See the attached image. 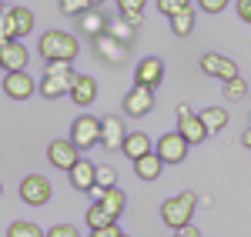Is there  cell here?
I'll use <instances>...</instances> for the list:
<instances>
[{
  "label": "cell",
  "mask_w": 251,
  "mask_h": 237,
  "mask_svg": "<svg viewBox=\"0 0 251 237\" xmlns=\"http://www.w3.org/2000/svg\"><path fill=\"white\" fill-rule=\"evenodd\" d=\"M171 20V34L174 37H188L194 30V7L191 10H181V14H174V17H168Z\"/></svg>",
  "instance_id": "24"
},
{
  "label": "cell",
  "mask_w": 251,
  "mask_h": 237,
  "mask_svg": "<svg viewBox=\"0 0 251 237\" xmlns=\"http://www.w3.org/2000/svg\"><path fill=\"white\" fill-rule=\"evenodd\" d=\"M0 194H3V184H0Z\"/></svg>",
  "instance_id": "44"
},
{
  "label": "cell",
  "mask_w": 251,
  "mask_h": 237,
  "mask_svg": "<svg viewBox=\"0 0 251 237\" xmlns=\"http://www.w3.org/2000/svg\"><path fill=\"white\" fill-rule=\"evenodd\" d=\"M124 237H131V234H124Z\"/></svg>",
  "instance_id": "45"
},
{
  "label": "cell",
  "mask_w": 251,
  "mask_h": 237,
  "mask_svg": "<svg viewBox=\"0 0 251 237\" xmlns=\"http://www.w3.org/2000/svg\"><path fill=\"white\" fill-rule=\"evenodd\" d=\"M94 184H100V187H117L114 167H97V180H94Z\"/></svg>",
  "instance_id": "31"
},
{
  "label": "cell",
  "mask_w": 251,
  "mask_h": 237,
  "mask_svg": "<svg viewBox=\"0 0 251 237\" xmlns=\"http://www.w3.org/2000/svg\"><path fill=\"white\" fill-rule=\"evenodd\" d=\"M47 237H80V231L74 224H54V227L47 231Z\"/></svg>",
  "instance_id": "33"
},
{
  "label": "cell",
  "mask_w": 251,
  "mask_h": 237,
  "mask_svg": "<svg viewBox=\"0 0 251 237\" xmlns=\"http://www.w3.org/2000/svg\"><path fill=\"white\" fill-rule=\"evenodd\" d=\"M50 197H54V187H50V180L44 177V174H27V177L20 180V200L24 204L44 207Z\"/></svg>",
  "instance_id": "5"
},
{
  "label": "cell",
  "mask_w": 251,
  "mask_h": 237,
  "mask_svg": "<svg viewBox=\"0 0 251 237\" xmlns=\"http://www.w3.org/2000/svg\"><path fill=\"white\" fill-rule=\"evenodd\" d=\"M14 14H17V37H30L34 34V14L27 10V7H14Z\"/></svg>",
  "instance_id": "28"
},
{
  "label": "cell",
  "mask_w": 251,
  "mask_h": 237,
  "mask_svg": "<svg viewBox=\"0 0 251 237\" xmlns=\"http://www.w3.org/2000/svg\"><path fill=\"white\" fill-rule=\"evenodd\" d=\"M161 171H164V160L157 157L154 151H151V154H144V157H137V160H134V174H137L141 180H148V184L161 177Z\"/></svg>",
  "instance_id": "20"
},
{
  "label": "cell",
  "mask_w": 251,
  "mask_h": 237,
  "mask_svg": "<svg viewBox=\"0 0 251 237\" xmlns=\"http://www.w3.org/2000/svg\"><path fill=\"white\" fill-rule=\"evenodd\" d=\"M0 87H3V94H7L10 100H30L34 90H37V80L30 77L27 70H3Z\"/></svg>",
  "instance_id": "4"
},
{
  "label": "cell",
  "mask_w": 251,
  "mask_h": 237,
  "mask_svg": "<svg viewBox=\"0 0 251 237\" xmlns=\"http://www.w3.org/2000/svg\"><path fill=\"white\" fill-rule=\"evenodd\" d=\"M74 20H77V27L84 30V34H87V37H97V34H104V30H107V23H111V20L100 14V7H87V10H84L80 17H74Z\"/></svg>",
  "instance_id": "19"
},
{
  "label": "cell",
  "mask_w": 251,
  "mask_h": 237,
  "mask_svg": "<svg viewBox=\"0 0 251 237\" xmlns=\"http://www.w3.org/2000/svg\"><path fill=\"white\" fill-rule=\"evenodd\" d=\"M134 30H137V27H131L121 14H117V20L107 23V34H111L114 40H121V43H127V47H131V40H134Z\"/></svg>",
  "instance_id": "25"
},
{
  "label": "cell",
  "mask_w": 251,
  "mask_h": 237,
  "mask_svg": "<svg viewBox=\"0 0 251 237\" xmlns=\"http://www.w3.org/2000/svg\"><path fill=\"white\" fill-rule=\"evenodd\" d=\"M91 237H124V231H121L117 224H107V227H94Z\"/></svg>",
  "instance_id": "36"
},
{
  "label": "cell",
  "mask_w": 251,
  "mask_h": 237,
  "mask_svg": "<svg viewBox=\"0 0 251 237\" xmlns=\"http://www.w3.org/2000/svg\"><path fill=\"white\" fill-rule=\"evenodd\" d=\"M91 47H94V54L104 60V64H117V67H121V64L127 60V43L114 40L107 30H104V34H97V37H91Z\"/></svg>",
  "instance_id": "10"
},
{
  "label": "cell",
  "mask_w": 251,
  "mask_h": 237,
  "mask_svg": "<svg viewBox=\"0 0 251 237\" xmlns=\"http://www.w3.org/2000/svg\"><path fill=\"white\" fill-rule=\"evenodd\" d=\"M74 70L71 74H44L37 84V90H40V97H47V100H57L64 97V94H71V84H74Z\"/></svg>",
  "instance_id": "14"
},
{
  "label": "cell",
  "mask_w": 251,
  "mask_h": 237,
  "mask_svg": "<svg viewBox=\"0 0 251 237\" xmlns=\"http://www.w3.org/2000/svg\"><path fill=\"white\" fill-rule=\"evenodd\" d=\"M0 77H3V67H0Z\"/></svg>",
  "instance_id": "43"
},
{
  "label": "cell",
  "mask_w": 251,
  "mask_h": 237,
  "mask_svg": "<svg viewBox=\"0 0 251 237\" xmlns=\"http://www.w3.org/2000/svg\"><path fill=\"white\" fill-rule=\"evenodd\" d=\"M198 114H201V120H204L208 134H218V130L228 127V110H225V107H204V110H198Z\"/></svg>",
  "instance_id": "21"
},
{
  "label": "cell",
  "mask_w": 251,
  "mask_h": 237,
  "mask_svg": "<svg viewBox=\"0 0 251 237\" xmlns=\"http://www.w3.org/2000/svg\"><path fill=\"white\" fill-rule=\"evenodd\" d=\"M161 80H164V60L161 57H141V64L134 67V84L157 90Z\"/></svg>",
  "instance_id": "13"
},
{
  "label": "cell",
  "mask_w": 251,
  "mask_h": 237,
  "mask_svg": "<svg viewBox=\"0 0 251 237\" xmlns=\"http://www.w3.org/2000/svg\"><path fill=\"white\" fill-rule=\"evenodd\" d=\"M100 3H104V0H91V7H100Z\"/></svg>",
  "instance_id": "41"
},
{
  "label": "cell",
  "mask_w": 251,
  "mask_h": 237,
  "mask_svg": "<svg viewBox=\"0 0 251 237\" xmlns=\"http://www.w3.org/2000/svg\"><path fill=\"white\" fill-rule=\"evenodd\" d=\"M71 140L77 144L80 151H91L94 144H100V117L80 114V117L71 124Z\"/></svg>",
  "instance_id": "7"
},
{
  "label": "cell",
  "mask_w": 251,
  "mask_h": 237,
  "mask_svg": "<svg viewBox=\"0 0 251 237\" xmlns=\"http://www.w3.org/2000/svg\"><path fill=\"white\" fill-rule=\"evenodd\" d=\"M221 87H225V97H228V100H245V97L251 94L248 80H241V77H231V80H225Z\"/></svg>",
  "instance_id": "27"
},
{
  "label": "cell",
  "mask_w": 251,
  "mask_h": 237,
  "mask_svg": "<svg viewBox=\"0 0 251 237\" xmlns=\"http://www.w3.org/2000/svg\"><path fill=\"white\" fill-rule=\"evenodd\" d=\"M3 10H7V3H3V0H0V14H3Z\"/></svg>",
  "instance_id": "42"
},
{
  "label": "cell",
  "mask_w": 251,
  "mask_h": 237,
  "mask_svg": "<svg viewBox=\"0 0 251 237\" xmlns=\"http://www.w3.org/2000/svg\"><path fill=\"white\" fill-rule=\"evenodd\" d=\"M198 67H201V74H204V77H218L221 84H225V80H231V77H238V64H234L231 57L214 54V50L198 60Z\"/></svg>",
  "instance_id": "11"
},
{
  "label": "cell",
  "mask_w": 251,
  "mask_h": 237,
  "mask_svg": "<svg viewBox=\"0 0 251 237\" xmlns=\"http://www.w3.org/2000/svg\"><path fill=\"white\" fill-rule=\"evenodd\" d=\"M177 130L184 134L188 144H204V140L211 137L208 127H204V120H201V114H194L188 104H177Z\"/></svg>",
  "instance_id": "6"
},
{
  "label": "cell",
  "mask_w": 251,
  "mask_h": 237,
  "mask_svg": "<svg viewBox=\"0 0 251 237\" xmlns=\"http://www.w3.org/2000/svg\"><path fill=\"white\" fill-rule=\"evenodd\" d=\"M124 137H127V127H124V120L117 117V114L100 117V147L104 151H121Z\"/></svg>",
  "instance_id": "12"
},
{
  "label": "cell",
  "mask_w": 251,
  "mask_h": 237,
  "mask_svg": "<svg viewBox=\"0 0 251 237\" xmlns=\"http://www.w3.org/2000/svg\"><path fill=\"white\" fill-rule=\"evenodd\" d=\"M234 10L245 23H251V0H234Z\"/></svg>",
  "instance_id": "37"
},
{
  "label": "cell",
  "mask_w": 251,
  "mask_h": 237,
  "mask_svg": "<svg viewBox=\"0 0 251 237\" xmlns=\"http://www.w3.org/2000/svg\"><path fill=\"white\" fill-rule=\"evenodd\" d=\"M194 207H198V194L194 191H181V194H174L161 204V220L177 231V227H184V224H191L194 217Z\"/></svg>",
  "instance_id": "2"
},
{
  "label": "cell",
  "mask_w": 251,
  "mask_h": 237,
  "mask_svg": "<svg viewBox=\"0 0 251 237\" xmlns=\"http://www.w3.org/2000/svg\"><path fill=\"white\" fill-rule=\"evenodd\" d=\"M37 54L44 60H77L80 54V40L67 30H44L37 40Z\"/></svg>",
  "instance_id": "1"
},
{
  "label": "cell",
  "mask_w": 251,
  "mask_h": 237,
  "mask_svg": "<svg viewBox=\"0 0 251 237\" xmlns=\"http://www.w3.org/2000/svg\"><path fill=\"white\" fill-rule=\"evenodd\" d=\"M157 10H161L164 17H174V14H181V10H191V0H157Z\"/></svg>",
  "instance_id": "29"
},
{
  "label": "cell",
  "mask_w": 251,
  "mask_h": 237,
  "mask_svg": "<svg viewBox=\"0 0 251 237\" xmlns=\"http://www.w3.org/2000/svg\"><path fill=\"white\" fill-rule=\"evenodd\" d=\"M47 160H50L57 171H71V167L80 160V147H77L71 137L50 140V144H47Z\"/></svg>",
  "instance_id": "8"
},
{
  "label": "cell",
  "mask_w": 251,
  "mask_h": 237,
  "mask_svg": "<svg viewBox=\"0 0 251 237\" xmlns=\"http://www.w3.org/2000/svg\"><path fill=\"white\" fill-rule=\"evenodd\" d=\"M67 177H71V187H74V191L87 194V191L94 187V180H97V164H94V160H87V157H80L77 164L67 171Z\"/></svg>",
  "instance_id": "16"
},
{
  "label": "cell",
  "mask_w": 251,
  "mask_h": 237,
  "mask_svg": "<svg viewBox=\"0 0 251 237\" xmlns=\"http://www.w3.org/2000/svg\"><path fill=\"white\" fill-rule=\"evenodd\" d=\"M188 151H191V144L184 140L181 130H168V134L157 137V144H154V154L164 160V164H184Z\"/></svg>",
  "instance_id": "3"
},
{
  "label": "cell",
  "mask_w": 251,
  "mask_h": 237,
  "mask_svg": "<svg viewBox=\"0 0 251 237\" xmlns=\"http://www.w3.org/2000/svg\"><path fill=\"white\" fill-rule=\"evenodd\" d=\"M228 3H231V0H198V7H201L204 14H225Z\"/></svg>",
  "instance_id": "35"
},
{
  "label": "cell",
  "mask_w": 251,
  "mask_h": 237,
  "mask_svg": "<svg viewBox=\"0 0 251 237\" xmlns=\"http://www.w3.org/2000/svg\"><path fill=\"white\" fill-rule=\"evenodd\" d=\"M241 144H245V147H251V127L245 130V134H241Z\"/></svg>",
  "instance_id": "40"
},
{
  "label": "cell",
  "mask_w": 251,
  "mask_h": 237,
  "mask_svg": "<svg viewBox=\"0 0 251 237\" xmlns=\"http://www.w3.org/2000/svg\"><path fill=\"white\" fill-rule=\"evenodd\" d=\"M97 204H100V207H107L114 217H121V214H124V207H127V194H124L121 187H107V191H104V197L97 200Z\"/></svg>",
  "instance_id": "22"
},
{
  "label": "cell",
  "mask_w": 251,
  "mask_h": 237,
  "mask_svg": "<svg viewBox=\"0 0 251 237\" xmlns=\"http://www.w3.org/2000/svg\"><path fill=\"white\" fill-rule=\"evenodd\" d=\"M107 224H117V217L107 207H100L97 200H91V207H87V227L94 231V227H107Z\"/></svg>",
  "instance_id": "23"
},
{
  "label": "cell",
  "mask_w": 251,
  "mask_h": 237,
  "mask_svg": "<svg viewBox=\"0 0 251 237\" xmlns=\"http://www.w3.org/2000/svg\"><path fill=\"white\" fill-rule=\"evenodd\" d=\"M121 17L127 20L131 27H141V23H144V14H121Z\"/></svg>",
  "instance_id": "39"
},
{
  "label": "cell",
  "mask_w": 251,
  "mask_h": 237,
  "mask_svg": "<svg viewBox=\"0 0 251 237\" xmlns=\"http://www.w3.org/2000/svg\"><path fill=\"white\" fill-rule=\"evenodd\" d=\"M27 60H30V50L24 47V40H7L0 47V67L3 70H27Z\"/></svg>",
  "instance_id": "15"
},
{
  "label": "cell",
  "mask_w": 251,
  "mask_h": 237,
  "mask_svg": "<svg viewBox=\"0 0 251 237\" xmlns=\"http://www.w3.org/2000/svg\"><path fill=\"white\" fill-rule=\"evenodd\" d=\"M7 237H47V231H40L37 224H30V220H14L7 227Z\"/></svg>",
  "instance_id": "26"
},
{
  "label": "cell",
  "mask_w": 251,
  "mask_h": 237,
  "mask_svg": "<svg viewBox=\"0 0 251 237\" xmlns=\"http://www.w3.org/2000/svg\"><path fill=\"white\" fill-rule=\"evenodd\" d=\"M67 97L74 100L77 107H91L94 97H97V80L91 77V74H77L74 84H71V94H67Z\"/></svg>",
  "instance_id": "17"
},
{
  "label": "cell",
  "mask_w": 251,
  "mask_h": 237,
  "mask_svg": "<svg viewBox=\"0 0 251 237\" xmlns=\"http://www.w3.org/2000/svg\"><path fill=\"white\" fill-rule=\"evenodd\" d=\"M121 151H124L131 160H137V157H144V154H151L154 144H151V137H148L144 130H127V137H124V144H121Z\"/></svg>",
  "instance_id": "18"
},
{
  "label": "cell",
  "mask_w": 251,
  "mask_h": 237,
  "mask_svg": "<svg viewBox=\"0 0 251 237\" xmlns=\"http://www.w3.org/2000/svg\"><path fill=\"white\" fill-rule=\"evenodd\" d=\"M174 237H201V231H198L194 224H184V227H177V231H174Z\"/></svg>",
  "instance_id": "38"
},
{
  "label": "cell",
  "mask_w": 251,
  "mask_h": 237,
  "mask_svg": "<svg viewBox=\"0 0 251 237\" xmlns=\"http://www.w3.org/2000/svg\"><path fill=\"white\" fill-rule=\"evenodd\" d=\"M71 70H74L71 60H47V67H44V74H71Z\"/></svg>",
  "instance_id": "34"
},
{
  "label": "cell",
  "mask_w": 251,
  "mask_h": 237,
  "mask_svg": "<svg viewBox=\"0 0 251 237\" xmlns=\"http://www.w3.org/2000/svg\"><path fill=\"white\" fill-rule=\"evenodd\" d=\"M60 14H67V17H80L87 7H91V0H57Z\"/></svg>",
  "instance_id": "30"
},
{
  "label": "cell",
  "mask_w": 251,
  "mask_h": 237,
  "mask_svg": "<svg viewBox=\"0 0 251 237\" xmlns=\"http://www.w3.org/2000/svg\"><path fill=\"white\" fill-rule=\"evenodd\" d=\"M148 0H117V14H144Z\"/></svg>",
  "instance_id": "32"
},
{
  "label": "cell",
  "mask_w": 251,
  "mask_h": 237,
  "mask_svg": "<svg viewBox=\"0 0 251 237\" xmlns=\"http://www.w3.org/2000/svg\"><path fill=\"white\" fill-rule=\"evenodd\" d=\"M151 110H154V90L134 84V87L124 94V114H127V117H148Z\"/></svg>",
  "instance_id": "9"
}]
</instances>
